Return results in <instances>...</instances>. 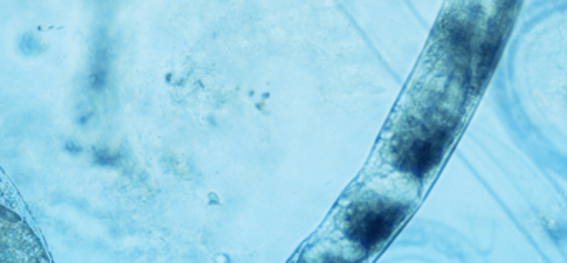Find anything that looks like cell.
Here are the masks:
<instances>
[{"label":"cell","mask_w":567,"mask_h":263,"mask_svg":"<svg viewBox=\"0 0 567 263\" xmlns=\"http://www.w3.org/2000/svg\"><path fill=\"white\" fill-rule=\"evenodd\" d=\"M405 214V206L389 202L357 206L347 219V235L363 251H373L392 238Z\"/></svg>","instance_id":"cell-1"},{"label":"cell","mask_w":567,"mask_h":263,"mask_svg":"<svg viewBox=\"0 0 567 263\" xmlns=\"http://www.w3.org/2000/svg\"><path fill=\"white\" fill-rule=\"evenodd\" d=\"M450 141V132L446 128H436L433 132L419 136H410L399 146L396 162L403 171L410 175L425 176L432 171Z\"/></svg>","instance_id":"cell-2"}]
</instances>
